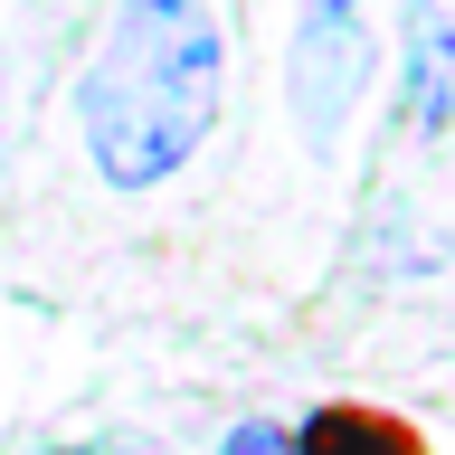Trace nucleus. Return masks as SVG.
<instances>
[{"label": "nucleus", "mask_w": 455, "mask_h": 455, "mask_svg": "<svg viewBox=\"0 0 455 455\" xmlns=\"http://www.w3.org/2000/svg\"><path fill=\"white\" fill-rule=\"evenodd\" d=\"M228 455H294V436L266 427V418H247V427H228Z\"/></svg>", "instance_id": "5"}, {"label": "nucleus", "mask_w": 455, "mask_h": 455, "mask_svg": "<svg viewBox=\"0 0 455 455\" xmlns=\"http://www.w3.org/2000/svg\"><path fill=\"white\" fill-rule=\"evenodd\" d=\"M228 95V38L199 0H114L105 48L76 85V133L105 190H162Z\"/></svg>", "instance_id": "1"}, {"label": "nucleus", "mask_w": 455, "mask_h": 455, "mask_svg": "<svg viewBox=\"0 0 455 455\" xmlns=\"http://www.w3.org/2000/svg\"><path fill=\"white\" fill-rule=\"evenodd\" d=\"M398 57H408V76H398V114H408V133H418V142L455 133V0H408V20H398Z\"/></svg>", "instance_id": "3"}, {"label": "nucleus", "mask_w": 455, "mask_h": 455, "mask_svg": "<svg viewBox=\"0 0 455 455\" xmlns=\"http://www.w3.org/2000/svg\"><path fill=\"white\" fill-rule=\"evenodd\" d=\"M370 0H294V48H284V105L304 152H332L351 114L370 105Z\"/></svg>", "instance_id": "2"}, {"label": "nucleus", "mask_w": 455, "mask_h": 455, "mask_svg": "<svg viewBox=\"0 0 455 455\" xmlns=\"http://www.w3.org/2000/svg\"><path fill=\"white\" fill-rule=\"evenodd\" d=\"M294 455H427V446H418V427L389 418V408H313Z\"/></svg>", "instance_id": "4"}]
</instances>
